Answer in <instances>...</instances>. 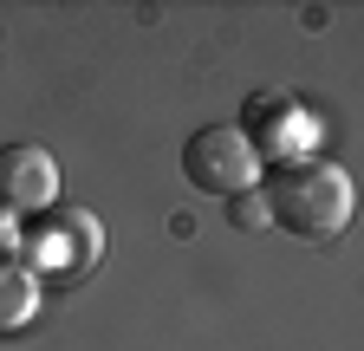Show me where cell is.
Listing matches in <instances>:
<instances>
[{"mask_svg": "<svg viewBox=\"0 0 364 351\" xmlns=\"http://www.w3.org/2000/svg\"><path fill=\"white\" fill-rule=\"evenodd\" d=\"M273 228H287L299 241H332L351 222V176L326 156H299V163H273V176L260 183Z\"/></svg>", "mask_w": 364, "mask_h": 351, "instance_id": "obj_1", "label": "cell"}, {"mask_svg": "<svg viewBox=\"0 0 364 351\" xmlns=\"http://www.w3.org/2000/svg\"><path fill=\"white\" fill-rule=\"evenodd\" d=\"M182 176H189L202 195L235 202V195L260 189V156L241 137V124H202L196 137L182 144Z\"/></svg>", "mask_w": 364, "mask_h": 351, "instance_id": "obj_2", "label": "cell"}, {"mask_svg": "<svg viewBox=\"0 0 364 351\" xmlns=\"http://www.w3.org/2000/svg\"><path fill=\"white\" fill-rule=\"evenodd\" d=\"M20 247H26V267L46 280H78L91 260H98V247H105V234H98V222H91L85 208H46L33 228H20Z\"/></svg>", "mask_w": 364, "mask_h": 351, "instance_id": "obj_3", "label": "cell"}, {"mask_svg": "<svg viewBox=\"0 0 364 351\" xmlns=\"http://www.w3.org/2000/svg\"><path fill=\"white\" fill-rule=\"evenodd\" d=\"M241 137L254 144L260 163H299V156H312L318 117L287 92H254L247 111H241Z\"/></svg>", "mask_w": 364, "mask_h": 351, "instance_id": "obj_4", "label": "cell"}, {"mask_svg": "<svg viewBox=\"0 0 364 351\" xmlns=\"http://www.w3.org/2000/svg\"><path fill=\"white\" fill-rule=\"evenodd\" d=\"M59 195V163L39 144H7L0 150V208L14 215H46Z\"/></svg>", "mask_w": 364, "mask_h": 351, "instance_id": "obj_5", "label": "cell"}, {"mask_svg": "<svg viewBox=\"0 0 364 351\" xmlns=\"http://www.w3.org/2000/svg\"><path fill=\"white\" fill-rule=\"evenodd\" d=\"M33 313H39V274L26 267V260L0 254V338L20 332Z\"/></svg>", "mask_w": 364, "mask_h": 351, "instance_id": "obj_6", "label": "cell"}, {"mask_svg": "<svg viewBox=\"0 0 364 351\" xmlns=\"http://www.w3.org/2000/svg\"><path fill=\"white\" fill-rule=\"evenodd\" d=\"M228 222H235L241 234H260V228H273V215H267V195H260V189L235 195V202H228Z\"/></svg>", "mask_w": 364, "mask_h": 351, "instance_id": "obj_7", "label": "cell"}, {"mask_svg": "<svg viewBox=\"0 0 364 351\" xmlns=\"http://www.w3.org/2000/svg\"><path fill=\"white\" fill-rule=\"evenodd\" d=\"M14 234H20L14 222H0V254H7V247H14Z\"/></svg>", "mask_w": 364, "mask_h": 351, "instance_id": "obj_8", "label": "cell"}]
</instances>
